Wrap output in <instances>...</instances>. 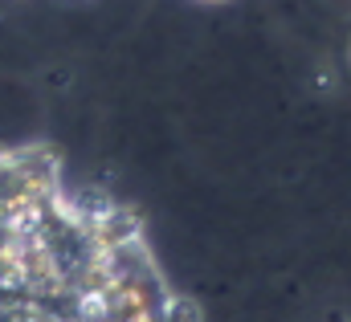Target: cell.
I'll return each instance as SVG.
<instances>
[{"label":"cell","mask_w":351,"mask_h":322,"mask_svg":"<svg viewBox=\"0 0 351 322\" xmlns=\"http://www.w3.org/2000/svg\"><path fill=\"white\" fill-rule=\"evenodd\" d=\"M343 62H348V70H351V37H348V45H343Z\"/></svg>","instance_id":"cell-2"},{"label":"cell","mask_w":351,"mask_h":322,"mask_svg":"<svg viewBox=\"0 0 351 322\" xmlns=\"http://www.w3.org/2000/svg\"><path fill=\"white\" fill-rule=\"evenodd\" d=\"M160 322H204V306L192 298V294H168Z\"/></svg>","instance_id":"cell-1"},{"label":"cell","mask_w":351,"mask_h":322,"mask_svg":"<svg viewBox=\"0 0 351 322\" xmlns=\"http://www.w3.org/2000/svg\"><path fill=\"white\" fill-rule=\"evenodd\" d=\"M200 4H225V0H200Z\"/></svg>","instance_id":"cell-3"}]
</instances>
